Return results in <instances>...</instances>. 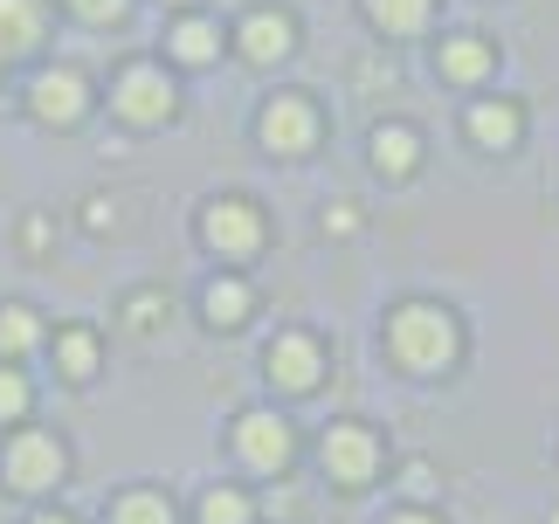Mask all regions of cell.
Returning a JSON list of instances; mask_svg holds the SVG:
<instances>
[{
	"label": "cell",
	"mask_w": 559,
	"mask_h": 524,
	"mask_svg": "<svg viewBox=\"0 0 559 524\" xmlns=\"http://www.w3.org/2000/svg\"><path fill=\"white\" fill-rule=\"evenodd\" d=\"M255 131H263V145H270V152L297 159V152H311V145H318V104H311L305 91H284V97H270V104H263Z\"/></svg>",
	"instance_id": "52a82bcc"
},
{
	"label": "cell",
	"mask_w": 559,
	"mask_h": 524,
	"mask_svg": "<svg viewBox=\"0 0 559 524\" xmlns=\"http://www.w3.org/2000/svg\"><path fill=\"white\" fill-rule=\"evenodd\" d=\"M124 8H132V0H70V14L91 21V28H111V21H124Z\"/></svg>",
	"instance_id": "603a6c76"
},
{
	"label": "cell",
	"mask_w": 559,
	"mask_h": 524,
	"mask_svg": "<svg viewBox=\"0 0 559 524\" xmlns=\"http://www.w3.org/2000/svg\"><path fill=\"white\" fill-rule=\"evenodd\" d=\"M35 338H41V318L28 303H0V359H21Z\"/></svg>",
	"instance_id": "d6986e66"
},
{
	"label": "cell",
	"mask_w": 559,
	"mask_h": 524,
	"mask_svg": "<svg viewBox=\"0 0 559 524\" xmlns=\"http://www.w3.org/2000/svg\"><path fill=\"white\" fill-rule=\"evenodd\" d=\"M373 469H380V434L367 421H338L325 434V476L338 490H367Z\"/></svg>",
	"instance_id": "5b68a950"
},
{
	"label": "cell",
	"mask_w": 559,
	"mask_h": 524,
	"mask_svg": "<svg viewBox=\"0 0 559 524\" xmlns=\"http://www.w3.org/2000/svg\"><path fill=\"white\" fill-rule=\"evenodd\" d=\"M21 414H28V380L0 373V421H21Z\"/></svg>",
	"instance_id": "cb8c5ba5"
},
{
	"label": "cell",
	"mask_w": 559,
	"mask_h": 524,
	"mask_svg": "<svg viewBox=\"0 0 559 524\" xmlns=\"http://www.w3.org/2000/svg\"><path fill=\"white\" fill-rule=\"evenodd\" d=\"M373 166L386 180H407V172L421 166V131L415 124H380L373 131Z\"/></svg>",
	"instance_id": "7c38bea8"
},
{
	"label": "cell",
	"mask_w": 559,
	"mask_h": 524,
	"mask_svg": "<svg viewBox=\"0 0 559 524\" xmlns=\"http://www.w3.org/2000/svg\"><path fill=\"white\" fill-rule=\"evenodd\" d=\"M201 524H255V504L235 484H222V490L201 497Z\"/></svg>",
	"instance_id": "44dd1931"
},
{
	"label": "cell",
	"mask_w": 559,
	"mask_h": 524,
	"mask_svg": "<svg viewBox=\"0 0 559 524\" xmlns=\"http://www.w3.org/2000/svg\"><path fill=\"white\" fill-rule=\"evenodd\" d=\"M41 41V8L35 0H0V56H21Z\"/></svg>",
	"instance_id": "9a60e30c"
},
{
	"label": "cell",
	"mask_w": 559,
	"mask_h": 524,
	"mask_svg": "<svg viewBox=\"0 0 559 524\" xmlns=\"http://www.w3.org/2000/svg\"><path fill=\"white\" fill-rule=\"evenodd\" d=\"M428 14H436V0H367V21L380 35H421Z\"/></svg>",
	"instance_id": "2e32d148"
},
{
	"label": "cell",
	"mask_w": 559,
	"mask_h": 524,
	"mask_svg": "<svg viewBox=\"0 0 559 524\" xmlns=\"http://www.w3.org/2000/svg\"><path fill=\"white\" fill-rule=\"evenodd\" d=\"M386 524H442V517H428V511L415 504V511H394V517H386Z\"/></svg>",
	"instance_id": "f1b7e54d"
},
{
	"label": "cell",
	"mask_w": 559,
	"mask_h": 524,
	"mask_svg": "<svg viewBox=\"0 0 559 524\" xmlns=\"http://www.w3.org/2000/svg\"><path fill=\"white\" fill-rule=\"evenodd\" d=\"M401 490L415 497V504H421V497H436V469H428V463H407L401 469Z\"/></svg>",
	"instance_id": "484cf974"
},
{
	"label": "cell",
	"mask_w": 559,
	"mask_h": 524,
	"mask_svg": "<svg viewBox=\"0 0 559 524\" xmlns=\"http://www.w3.org/2000/svg\"><path fill=\"white\" fill-rule=\"evenodd\" d=\"M83 228H91V235L118 228V201H104V193H91V201H83Z\"/></svg>",
	"instance_id": "d4e9b609"
},
{
	"label": "cell",
	"mask_w": 559,
	"mask_h": 524,
	"mask_svg": "<svg viewBox=\"0 0 559 524\" xmlns=\"http://www.w3.org/2000/svg\"><path fill=\"white\" fill-rule=\"evenodd\" d=\"M552 524H559V511H552Z\"/></svg>",
	"instance_id": "1f68e13d"
},
{
	"label": "cell",
	"mask_w": 559,
	"mask_h": 524,
	"mask_svg": "<svg viewBox=\"0 0 559 524\" xmlns=\"http://www.w3.org/2000/svg\"><path fill=\"white\" fill-rule=\"evenodd\" d=\"M111 524H174V504L166 490H124L111 504Z\"/></svg>",
	"instance_id": "ffe728a7"
},
{
	"label": "cell",
	"mask_w": 559,
	"mask_h": 524,
	"mask_svg": "<svg viewBox=\"0 0 559 524\" xmlns=\"http://www.w3.org/2000/svg\"><path fill=\"white\" fill-rule=\"evenodd\" d=\"M174 8H187V0H174Z\"/></svg>",
	"instance_id": "4dcf8cb0"
},
{
	"label": "cell",
	"mask_w": 559,
	"mask_h": 524,
	"mask_svg": "<svg viewBox=\"0 0 559 524\" xmlns=\"http://www.w3.org/2000/svg\"><path fill=\"white\" fill-rule=\"evenodd\" d=\"M166 49H174V62H214V49H222V28L214 21H174V35H166Z\"/></svg>",
	"instance_id": "e0dca14e"
},
{
	"label": "cell",
	"mask_w": 559,
	"mask_h": 524,
	"mask_svg": "<svg viewBox=\"0 0 559 524\" xmlns=\"http://www.w3.org/2000/svg\"><path fill=\"white\" fill-rule=\"evenodd\" d=\"M28 111L41 124H76L83 111H91V83H83V70H41L28 83Z\"/></svg>",
	"instance_id": "ba28073f"
},
{
	"label": "cell",
	"mask_w": 559,
	"mask_h": 524,
	"mask_svg": "<svg viewBox=\"0 0 559 524\" xmlns=\"http://www.w3.org/2000/svg\"><path fill=\"white\" fill-rule=\"evenodd\" d=\"M56 366H62V380H91L97 373V332H83V324L56 332Z\"/></svg>",
	"instance_id": "ac0fdd59"
},
{
	"label": "cell",
	"mask_w": 559,
	"mask_h": 524,
	"mask_svg": "<svg viewBox=\"0 0 559 524\" xmlns=\"http://www.w3.org/2000/svg\"><path fill=\"white\" fill-rule=\"evenodd\" d=\"M28 524H76V517H70V511H35Z\"/></svg>",
	"instance_id": "f546056e"
},
{
	"label": "cell",
	"mask_w": 559,
	"mask_h": 524,
	"mask_svg": "<svg viewBox=\"0 0 559 524\" xmlns=\"http://www.w3.org/2000/svg\"><path fill=\"white\" fill-rule=\"evenodd\" d=\"M111 104H118L124 124H166L174 118V76H166L159 62H132V70L118 76Z\"/></svg>",
	"instance_id": "8992f818"
},
{
	"label": "cell",
	"mask_w": 559,
	"mask_h": 524,
	"mask_svg": "<svg viewBox=\"0 0 559 524\" xmlns=\"http://www.w3.org/2000/svg\"><path fill=\"white\" fill-rule=\"evenodd\" d=\"M201 242L214 249V255H255L263 249V207L255 201H242V193H222L207 214H201Z\"/></svg>",
	"instance_id": "277c9868"
},
{
	"label": "cell",
	"mask_w": 559,
	"mask_h": 524,
	"mask_svg": "<svg viewBox=\"0 0 559 524\" xmlns=\"http://www.w3.org/2000/svg\"><path fill=\"white\" fill-rule=\"evenodd\" d=\"M235 455H242L249 469H290V455H297V434L284 414H270V407H249V414H235Z\"/></svg>",
	"instance_id": "3957f363"
},
{
	"label": "cell",
	"mask_w": 559,
	"mask_h": 524,
	"mask_svg": "<svg viewBox=\"0 0 559 524\" xmlns=\"http://www.w3.org/2000/svg\"><path fill=\"white\" fill-rule=\"evenodd\" d=\"M490 62H498V49H490L484 35H456V41H442V76H449V83H484V76H490Z\"/></svg>",
	"instance_id": "5bb4252c"
},
{
	"label": "cell",
	"mask_w": 559,
	"mask_h": 524,
	"mask_svg": "<svg viewBox=\"0 0 559 524\" xmlns=\"http://www.w3.org/2000/svg\"><path fill=\"white\" fill-rule=\"evenodd\" d=\"M159 318H166V290H132L124 297V324H132V332H153Z\"/></svg>",
	"instance_id": "7402d4cb"
},
{
	"label": "cell",
	"mask_w": 559,
	"mask_h": 524,
	"mask_svg": "<svg viewBox=\"0 0 559 524\" xmlns=\"http://www.w3.org/2000/svg\"><path fill=\"white\" fill-rule=\"evenodd\" d=\"M386 353H394L407 373H442V366L463 353V332L442 303H394V318H386Z\"/></svg>",
	"instance_id": "6da1fadb"
},
{
	"label": "cell",
	"mask_w": 559,
	"mask_h": 524,
	"mask_svg": "<svg viewBox=\"0 0 559 524\" xmlns=\"http://www.w3.org/2000/svg\"><path fill=\"white\" fill-rule=\"evenodd\" d=\"M0 469H8V490L41 497V490H56L62 476H70V449H62L56 434H41V428H21L14 442L0 449Z\"/></svg>",
	"instance_id": "7a4b0ae2"
},
{
	"label": "cell",
	"mask_w": 559,
	"mask_h": 524,
	"mask_svg": "<svg viewBox=\"0 0 559 524\" xmlns=\"http://www.w3.org/2000/svg\"><path fill=\"white\" fill-rule=\"evenodd\" d=\"M263 366H270V380L284 386V393H311L318 373H325V345H318L311 332H284V338L263 353Z\"/></svg>",
	"instance_id": "9c48e42d"
},
{
	"label": "cell",
	"mask_w": 559,
	"mask_h": 524,
	"mask_svg": "<svg viewBox=\"0 0 559 524\" xmlns=\"http://www.w3.org/2000/svg\"><path fill=\"white\" fill-rule=\"evenodd\" d=\"M469 139L490 145V152H511V145L525 139V111H519V104H504V97H490V104L469 111Z\"/></svg>",
	"instance_id": "8fae6325"
},
{
	"label": "cell",
	"mask_w": 559,
	"mask_h": 524,
	"mask_svg": "<svg viewBox=\"0 0 559 524\" xmlns=\"http://www.w3.org/2000/svg\"><path fill=\"white\" fill-rule=\"evenodd\" d=\"M249 283L242 276H214L207 283V290H201V311H207V324H214V332H235V324H242L249 318Z\"/></svg>",
	"instance_id": "4fadbf2b"
},
{
	"label": "cell",
	"mask_w": 559,
	"mask_h": 524,
	"mask_svg": "<svg viewBox=\"0 0 559 524\" xmlns=\"http://www.w3.org/2000/svg\"><path fill=\"white\" fill-rule=\"evenodd\" d=\"M235 41H242V56L249 62H284L297 49V21L284 8H255L242 28H235Z\"/></svg>",
	"instance_id": "30bf717a"
},
{
	"label": "cell",
	"mask_w": 559,
	"mask_h": 524,
	"mask_svg": "<svg viewBox=\"0 0 559 524\" xmlns=\"http://www.w3.org/2000/svg\"><path fill=\"white\" fill-rule=\"evenodd\" d=\"M21 242H28V249H49V222H41V214H28V228H21Z\"/></svg>",
	"instance_id": "83f0119b"
},
{
	"label": "cell",
	"mask_w": 559,
	"mask_h": 524,
	"mask_svg": "<svg viewBox=\"0 0 559 524\" xmlns=\"http://www.w3.org/2000/svg\"><path fill=\"white\" fill-rule=\"evenodd\" d=\"M325 235H359V207L353 201H332L325 207Z\"/></svg>",
	"instance_id": "4316f807"
}]
</instances>
